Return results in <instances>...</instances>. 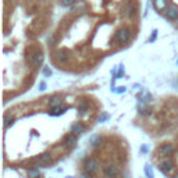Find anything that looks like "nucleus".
I'll return each mask as SVG.
<instances>
[{
    "mask_svg": "<svg viewBox=\"0 0 178 178\" xmlns=\"http://www.w3.org/2000/svg\"><path fill=\"white\" fill-rule=\"evenodd\" d=\"M164 13L168 20H178V8L176 6H168L164 10Z\"/></svg>",
    "mask_w": 178,
    "mask_h": 178,
    "instance_id": "6e6552de",
    "label": "nucleus"
},
{
    "mask_svg": "<svg viewBox=\"0 0 178 178\" xmlns=\"http://www.w3.org/2000/svg\"><path fill=\"white\" fill-rule=\"evenodd\" d=\"M84 178H91V174H89V173H85V174H84Z\"/></svg>",
    "mask_w": 178,
    "mask_h": 178,
    "instance_id": "cd10ccee",
    "label": "nucleus"
},
{
    "mask_svg": "<svg viewBox=\"0 0 178 178\" xmlns=\"http://www.w3.org/2000/svg\"><path fill=\"white\" fill-rule=\"evenodd\" d=\"M53 60L64 66L70 61V52L66 49H57L56 52H53Z\"/></svg>",
    "mask_w": 178,
    "mask_h": 178,
    "instance_id": "f03ea898",
    "label": "nucleus"
},
{
    "mask_svg": "<svg viewBox=\"0 0 178 178\" xmlns=\"http://www.w3.org/2000/svg\"><path fill=\"white\" fill-rule=\"evenodd\" d=\"M85 131V125L81 123H75L73 127H71V132L75 134V135H79V134H82Z\"/></svg>",
    "mask_w": 178,
    "mask_h": 178,
    "instance_id": "4468645a",
    "label": "nucleus"
},
{
    "mask_svg": "<svg viewBox=\"0 0 178 178\" xmlns=\"http://www.w3.org/2000/svg\"><path fill=\"white\" fill-rule=\"evenodd\" d=\"M173 152H174V146L171 143H163V145H160L159 150H157V153H159L160 156H163V157L171 156V155H173Z\"/></svg>",
    "mask_w": 178,
    "mask_h": 178,
    "instance_id": "0eeeda50",
    "label": "nucleus"
},
{
    "mask_svg": "<svg viewBox=\"0 0 178 178\" xmlns=\"http://www.w3.org/2000/svg\"><path fill=\"white\" fill-rule=\"evenodd\" d=\"M13 124H14V117H10V115H7V117H6V120H4V127L7 128V127L13 125Z\"/></svg>",
    "mask_w": 178,
    "mask_h": 178,
    "instance_id": "6ab92c4d",
    "label": "nucleus"
},
{
    "mask_svg": "<svg viewBox=\"0 0 178 178\" xmlns=\"http://www.w3.org/2000/svg\"><path fill=\"white\" fill-rule=\"evenodd\" d=\"M29 61L34 67H40L43 64V53L42 50H34L32 54L29 56Z\"/></svg>",
    "mask_w": 178,
    "mask_h": 178,
    "instance_id": "7ed1b4c3",
    "label": "nucleus"
},
{
    "mask_svg": "<svg viewBox=\"0 0 178 178\" xmlns=\"http://www.w3.org/2000/svg\"><path fill=\"white\" fill-rule=\"evenodd\" d=\"M153 7L156 8L157 11H164L167 6V0H153Z\"/></svg>",
    "mask_w": 178,
    "mask_h": 178,
    "instance_id": "9b49d317",
    "label": "nucleus"
},
{
    "mask_svg": "<svg viewBox=\"0 0 178 178\" xmlns=\"http://www.w3.org/2000/svg\"><path fill=\"white\" fill-rule=\"evenodd\" d=\"M75 2H77V0H60V3H61L63 6H66V7H70V6H73Z\"/></svg>",
    "mask_w": 178,
    "mask_h": 178,
    "instance_id": "aec40b11",
    "label": "nucleus"
},
{
    "mask_svg": "<svg viewBox=\"0 0 178 178\" xmlns=\"http://www.w3.org/2000/svg\"><path fill=\"white\" fill-rule=\"evenodd\" d=\"M84 167H85V171H87V173L93 174V173H96V171L99 170L100 164H99V162L95 160V159H87L85 160V163H84Z\"/></svg>",
    "mask_w": 178,
    "mask_h": 178,
    "instance_id": "20e7f679",
    "label": "nucleus"
},
{
    "mask_svg": "<svg viewBox=\"0 0 178 178\" xmlns=\"http://www.w3.org/2000/svg\"><path fill=\"white\" fill-rule=\"evenodd\" d=\"M145 173H146L148 178H153V173H152V168H150V166H145Z\"/></svg>",
    "mask_w": 178,
    "mask_h": 178,
    "instance_id": "412c9836",
    "label": "nucleus"
},
{
    "mask_svg": "<svg viewBox=\"0 0 178 178\" xmlns=\"http://www.w3.org/2000/svg\"><path fill=\"white\" fill-rule=\"evenodd\" d=\"M114 92H115V93H124V92H125V88H115L114 89Z\"/></svg>",
    "mask_w": 178,
    "mask_h": 178,
    "instance_id": "5701e85b",
    "label": "nucleus"
},
{
    "mask_svg": "<svg viewBox=\"0 0 178 178\" xmlns=\"http://www.w3.org/2000/svg\"><path fill=\"white\" fill-rule=\"evenodd\" d=\"M141 152H142V153H148V152H149V148H148L146 145H143V146L141 148Z\"/></svg>",
    "mask_w": 178,
    "mask_h": 178,
    "instance_id": "393cba45",
    "label": "nucleus"
},
{
    "mask_svg": "<svg viewBox=\"0 0 178 178\" xmlns=\"http://www.w3.org/2000/svg\"><path fill=\"white\" fill-rule=\"evenodd\" d=\"M132 34H131V29L129 28H120L117 32H115L114 35V40L117 42L118 44H125L127 42H128L129 39H131Z\"/></svg>",
    "mask_w": 178,
    "mask_h": 178,
    "instance_id": "f257e3e1",
    "label": "nucleus"
},
{
    "mask_svg": "<svg viewBox=\"0 0 178 178\" xmlns=\"http://www.w3.org/2000/svg\"><path fill=\"white\" fill-rule=\"evenodd\" d=\"M43 74H44V75H46V77H49V75H52V71H50V70H49V68H47V67H44V70H43Z\"/></svg>",
    "mask_w": 178,
    "mask_h": 178,
    "instance_id": "b1692460",
    "label": "nucleus"
},
{
    "mask_svg": "<svg viewBox=\"0 0 178 178\" xmlns=\"http://www.w3.org/2000/svg\"><path fill=\"white\" fill-rule=\"evenodd\" d=\"M66 111V106H56V107L50 109V114L52 115H60Z\"/></svg>",
    "mask_w": 178,
    "mask_h": 178,
    "instance_id": "dca6fc26",
    "label": "nucleus"
},
{
    "mask_svg": "<svg viewBox=\"0 0 178 178\" xmlns=\"http://www.w3.org/2000/svg\"><path fill=\"white\" fill-rule=\"evenodd\" d=\"M35 163H36L39 167H44V166H49L53 163V157L50 153H43V155H40L39 157H36L35 159Z\"/></svg>",
    "mask_w": 178,
    "mask_h": 178,
    "instance_id": "39448f33",
    "label": "nucleus"
},
{
    "mask_svg": "<svg viewBox=\"0 0 178 178\" xmlns=\"http://www.w3.org/2000/svg\"><path fill=\"white\" fill-rule=\"evenodd\" d=\"M173 178H178V174H177V176H174V177H173Z\"/></svg>",
    "mask_w": 178,
    "mask_h": 178,
    "instance_id": "c85d7f7f",
    "label": "nucleus"
},
{
    "mask_svg": "<svg viewBox=\"0 0 178 178\" xmlns=\"http://www.w3.org/2000/svg\"><path fill=\"white\" fill-rule=\"evenodd\" d=\"M100 142H102V138H100V135H93V136L91 138V145H92L93 148L99 146Z\"/></svg>",
    "mask_w": 178,
    "mask_h": 178,
    "instance_id": "f3484780",
    "label": "nucleus"
},
{
    "mask_svg": "<svg viewBox=\"0 0 178 178\" xmlns=\"http://www.w3.org/2000/svg\"><path fill=\"white\" fill-rule=\"evenodd\" d=\"M174 164L173 162H171L170 159H166L164 162H162V164H160V170H162L163 174H166V176H170L171 173L174 171Z\"/></svg>",
    "mask_w": 178,
    "mask_h": 178,
    "instance_id": "423d86ee",
    "label": "nucleus"
},
{
    "mask_svg": "<svg viewBox=\"0 0 178 178\" xmlns=\"http://www.w3.org/2000/svg\"><path fill=\"white\" fill-rule=\"evenodd\" d=\"M78 111L81 113V114H87L89 111V102H87V100H81V102L78 103Z\"/></svg>",
    "mask_w": 178,
    "mask_h": 178,
    "instance_id": "2eb2a0df",
    "label": "nucleus"
},
{
    "mask_svg": "<svg viewBox=\"0 0 178 178\" xmlns=\"http://www.w3.org/2000/svg\"><path fill=\"white\" fill-rule=\"evenodd\" d=\"M28 176H29V178H38L40 176V173H39V170H36V168H29Z\"/></svg>",
    "mask_w": 178,
    "mask_h": 178,
    "instance_id": "a211bd4d",
    "label": "nucleus"
},
{
    "mask_svg": "<svg viewBox=\"0 0 178 178\" xmlns=\"http://www.w3.org/2000/svg\"><path fill=\"white\" fill-rule=\"evenodd\" d=\"M105 176L107 178H115L118 176V168L113 164H109L105 167Z\"/></svg>",
    "mask_w": 178,
    "mask_h": 178,
    "instance_id": "1a4fd4ad",
    "label": "nucleus"
},
{
    "mask_svg": "<svg viewBox=\"0 0 178 178\" xmlns=\"http://www.w3.org/2000/svg\"><path fill=\"white\" fill-rule=\"evenodd\" d=\"M46 89V84L44 82H40V85H39V91H44Z\"/></svg>",
    "mask_w": 178,
    "mask_h": 178,
    "instance_id": "a878e982",
    "label": "nucleus"
},
{
    "mask_svg": "<svg viewBox=\"0 0 178 178\" xmlns=\"http://www.w3.org/2000/svg\"><path fill=\"white\" fill-rule=\"evenodd\" d=\"M107 118H109V114H107V113H102V115L99 117V121H100V123H103V121H106Z\"/></svg>",
    "mask_w": 178,
    "mask_h": 178,
    "instance_id": "4be33fe9",
    "label": "nucleus"
},
{
    "mask_svg": "<svg viewBox=\"0 0 178 178\" xmlns=\"http://www.w3.org/2000/svg\"><path fill=\"white\" fill-rule=\"evenodd\" d=\"M156 36H157V31H153V35H152V38H150V40H153Z\"/></svg>",
    "mask_w": 178,
    "mask_h": 178,
    "instance_id": "bb28decb",
    "label": "nucleus"
},
{
    "mask_svg": "<svg viewBox=\"0 0 178 178\" xmlns=\"http://www.w3.org/2000/svg\"><path fill=\"white\" fill-rule=\"evenodd\" d=\"M64 142H66V145L67 146H70V148H74L77 145V135L75 134H73L71 132L70 135H67L66 138H64Z\"/></svg>",
    "mask_w": 178,
    "mask_h": 178,
    "instance_id": "f8f14e48",
    "label": "nucleus"
},
{
    "mask_svg": "<svg viewBox=\"0 0 178 178\" xmlns=\"http://www.w3.org/2000/svg\"><path fill=\"white\" fill-rule=\"evenodd\" d=\"M61 103H63V99H61L60 96H53L47 100V105L50 106V109L56 107V106H61Z\"/></svg>",
    "mask_w": 178,
    "mask_h": 178,
    "instance_id": "ddd939ff",
    "label": "nucleus"
},
{
    "mask_svg": "<svg viewBox=\"0 0 178 178\" xmlns=\"http://www.w3.org/2000/svg\"><path fill=\"white\" fill-rule=\"evenodd\" d=\"M124 14H125L128 18H134L136 14V8L135 6H134V3H128V4L125 6V8H124Z\"/></svg>",
    "mask_w": 178,
    "mask_h": 178,
    "instance_id": "9d476101",
    "label": "nucleus"
}]
</instances>
